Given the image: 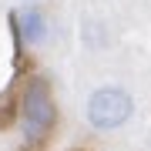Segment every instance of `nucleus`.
I'll return each instance as SVG.
<instances>
[{
  "instance_id": "f257e3e1",
  "label": "nucleus",
  "mask_w": 151,
  "mask_h": 151,
  "mask_svg": "<svg viewBox=\"0 0 151 151\" xmlns=\"http://www.w3.org/2000/svg\"><path fill=\"white\" fill-rule=\"evenodd\" d=\"M138 114V97L128 84L118 81H104L87 91L84 104H81V118L91 131L97 134H114V131L128 128Z\"/></svg>"
},
{
  "instance_id": "f03ea898",
  "label": "nucleus",
  "mask_w": 151,
  "mask_h": 151,
  "mask_svg": "<svg viewBox=\"0 0 151 151\" xmlns=\"http://www.w3.org/2000/svg\"><path fill=\"white\" fill-rule=\"evenodd\" d=\"M54 124H57V104H54L50 87L44 81H30L24 97H20V134H24V141H30V145L44 141L54 131Z\"/></svg>"
},
{
  "instance_id": "7ed1b4c3",
  "label": "nucleus",
  "mask_w": 151,
  "mask_h": 151,
  "mask_svg": "<svg viewBox=\"0 0 151 151\" xmlns=\"http://www.w3.org/2000/svg\"><path fill=\"white\" fill-rule=\"evenodd\" d=\"M14 24H17V34L20 40L34 50H44L57 40V24H54V14L40 4H24L20 10L14 14Z\"/></svg>"
},
{
  "instance_id": "20e7f679",
  "label": "nucleus",
  "mask_w": 151,
  "mask_h": 151,
  "mask_svg": "<svg viewBox=\"0 0 151 151\" xmlns=\"http://www.w3.org/2000/svg\"><path fill=\"white\" fill-rule=\"evenodd\" d=\"M81 40L87 50H108L114 44V34L108 27V20H101V17H84L81 20Z\"/></svg>"
},
{
  "instance_id": "39448f33",
  "label": "nucleus",
  "mask_w": 151,
  "mask_h": 151,
  "mask_svg": "<svg viewBox=\"0 0 151 151\" xmlns=\"http://www.w3.org/2000/svg\"><path fill=\"white\" fill-rule=\"evenodd\" d=\"M20 4H40V0H20Z\"/></svg>"
}]
</instances>
